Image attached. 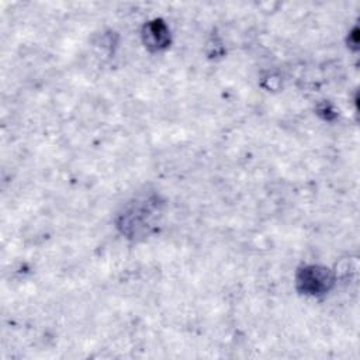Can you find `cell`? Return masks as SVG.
I'll return each mask as SVG.
<instances>
[{
	"mask_svg": "<svg viewBox=\"0 0 360 360\" xmlns=\"http://www.w3.org/2000/svg\"><path fill=\"white\" fill-rule=\"evenodd\" d=\"M297 288L307 295L318 297L328 292L333 285V276L322 266H305L297 273Z\"/></svg>",
	"mask_w": 360,
	"mask_h": 360,
	"instance_id": "1",
	"label": "cell"
},
{
	"mask_svg": "<svg viewBox=\"0 0 360 360\" xmlns=\"http://www.w3.org/2000/svg\"><path fill=\"white\" fill-rule=\"evenodd\" d=\"M142 41L150 51H162L170 44V31L162 20L148 21L142 30Z\"/></svg>",
	"mask_w": 360,
	"mask_h": 360,
	"instance_id": "2",
	"label": "cell"
}]
</instances>
